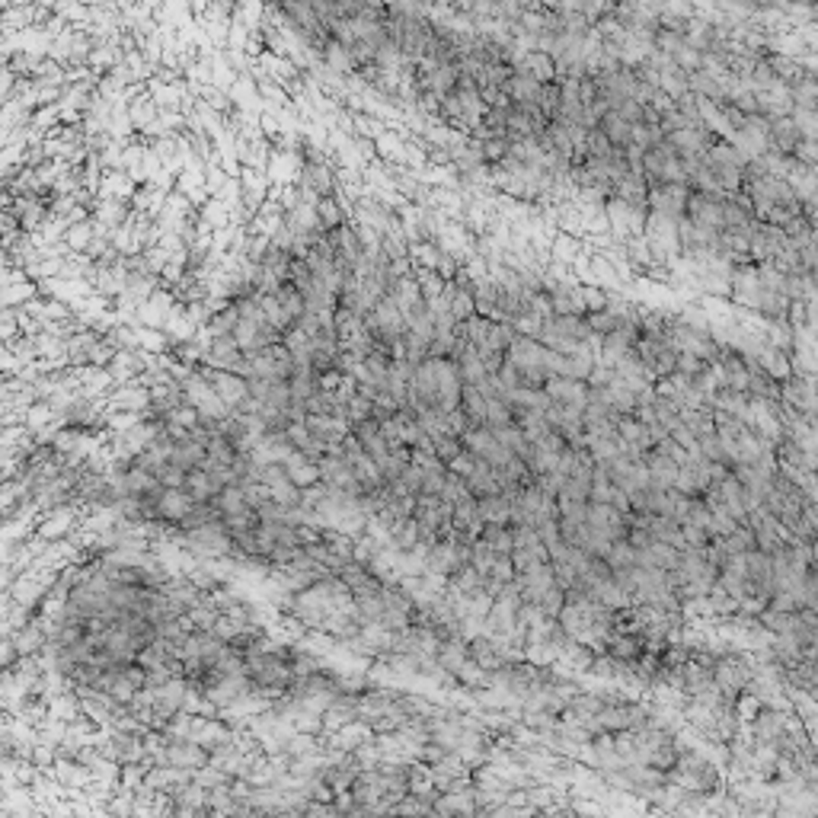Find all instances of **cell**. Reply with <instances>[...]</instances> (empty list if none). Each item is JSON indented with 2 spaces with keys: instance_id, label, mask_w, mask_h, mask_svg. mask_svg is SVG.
I'll list each match as a JSON object with an SVG mask.
<instances>
[{
  "instance_id": "cell-31",
  "label": "cell",
  "mask_w": 818,
  "mask_h": 818,
  "mask_svg": "<svg viewBox=\"0 0 818 818\" xmlns=\"http://www.w3.org/2000/svg\"><path fill=\"white\" fill-rule=\"evenodd\" d=\"M189 618H192V624L199 626V630H211V626L217 624V618H221V610H217L215 604L201 601V604H195V608H189Z\"/></svg>"
},
{
  "instance_id": "cell-9",
  "label": "cell",
  "mask_w": 818,
  "mask_h": 818,
  "mask_svg": "<svg viewBox=\"0 0 818 818\" xmlns=\"http://www.w3.org/2000/svg\"><path fill=\"white\" fill-rule=\"evenodd\" d=\"M646 464H649V486H652V490H671V486H675L677 470H681V464H677L675 457H669L665 451L652 447V451L646 454Z\"/></svg>"
},
{
  "instance_id": "cell-20",
  "label": "cell",
  "mask_w": 818,
  "mask_h": 818,
  "mask_svg": "<svg viewBox=\"0 0 818 818\" xmlns=\"http://www.w3.org/2000/svg\"><path fill=\"white\" fill-rule=\"evenodd\" d=\"M144 422L141 409H106L103 413V425L109 431H132L134 425Z\"/></svg>"
},
{
  "instance_id": "cell-14",
  "label": "cell",
  "mask_w": 818,
  "mask_h": 818,
  "mask_svg": "<svg viewBox=\"0 0 818 818\" xmlns=\"http://www.w3.org/2000/svg\"><path fill=\"white\" fill-rule=\"evenodd\" d=\"M186 490H189V496H192L195 502H215V498L221 496L224 486L217 483L209 470L195 467V470H189V476H186Z\"/></svg>"
},
{
  "instance_id": "cell-19",
  "label": "cell",
  "mask_w": 818,
  "mask_h": 818,
  "mask_svg": "<svg viewBox=\"0 0 818 818\" xmlns=\"http://www.w3.org/2000/svg\"><path fill=\"white\" fill-rule=\"evenodd\" d=\"M604 559L610 563L614 573H618V569H633V566H640V550H636L626 537H620V541H614V547H610Z\"/></svg>"
},
{
  "instance_id": "cell-29",
  "label": "cell",
  "mask_w": 818,
  "mask_h": 818,
  "mask_svg": "<svg viewBox=\"0 0 818 818\" xmlns=\"http://www.w3.org/2000/svg\"><path fill=\"white\" fill-rule=\"evenodd\" d=\"M559 496L579 498V502H592V480H588V476H566Z\"/></svg>"
},
{
  "instance_id": "cell-13",
  "label": "cell",
  "mask_w": 818,
  "mask_h": 818,
  "mask_svg": "<svg viewBox=\"0 0 818 818\" xmlns=\"http://www.w3.org/2000/svg\"><path fill=\"white\" fill-rule=\"evenodd\" d=\"M192 506H195V498L189 496V490H164V496H160V502H157V512H160V518L164 521L179 524L183 515H186Z\"/></svg>"
},
{
  "instance_id": "cell-18",
  "label": "cell",
  "mask_w": 818,
  "mask_h": 818,
  "mask_svg": "<svg viewBox=\"0 0 818 818\" xmlns=\"http://www.w3.org/2000/svg\"><path fill=\"white\" fill-rule=\"evenodd\" d=\"M217 518H224L217 502H195V506L183 515V521H179V531H195V528H201V524H209V521H217Z\"/></svg>"
},
{
  "instance_id": "cell-7",
  "label": "cell",
  "mask_w": 818,
  "mask_h": 818,
  "mask_svg": "<svg viewBox=\"0 0 818 818\" xmlns=\"http://www.w3.org/2000/svg\"><path fill=\"white\" fill-rule=\"evenodd\" d=\"M543 390L553 396V400L566 403V406L585 409L588 403V380L579 378H566V374H550V380L543 384Z\"/></svg>"
},
{
  "instance_id": "cell-17",
  "label": "cell",
  "mask_w": 818,
  "mask_h": 818,
  "mask_svg": "<svg viewBox=\"0 0 818 818\" xmlns=\"http://www.w3.org/2000/svg\"><path fill=\"white\" fill-rule=\"evenodd\" d=\"M512 563L518 573H528V569H534V566L541 563H550V550H547V543H531V547H515L512 550Z\"/></svg>"
},
{
  "instance_id": "cell-11",
  "label": "cell",
  "mask_w": 818,
  "mask_h": 818,
  "mask_svg": "<svg viewBox=\"0 0 818 818\" xmlns=\"http://www.w3.org/2000/svg\"><path fill=\"white\" fill-rule=\"evenodd\" d=\"M803 125H799L793 115H783V119L771 122V148L780 150V154H793L803 141Z\"/></svg>"
},
{
  "instance_id": "cell-15",
  "label": "cell",
  "mask_w": 818,
  "mask_h": 818,
  "mask_svg": "<svg viewBox=\"0 0 818 818\" xmlns=\"http://www.w3.org/2000/svg\"><path fill=\"white\" fill-rule=\"evenodd\" d=\"M476 508H480L483 524H512V498L502 496V492L476 498Z\"/></svg>"
},
{
  "instance_id": "cell-1",
  "label": "cell",
  "mask_w": 818,
  "mask_h": 818,
  "mask_svg": "<svg viewBox=\"0 0 818 818\" xmlns=\"http://www.w3.org/2000/svg\"><path fill=\"white\" fill-rule=\"evenodd\" d=\"M183 550H192L199 559H243V553L237 550V541H234L231 528L224 524V518L217 521H209V524H201V528L195 531H186V537H183Z\"/></svg>"
},
{
  "instance_id": "cell-26",
  "label": "cell",
  "mask_w": 818,
  "mask_h": 818,
  "mask_svg": "<svg viewBox=\"0 0 818 818\" xmlns=\"http://www.w3.org/2000/svg\"><path fill=\"white\" fill-rule=\"evenodd\" d=\"M508 422H515L512 406H508L498 394L486 396V425H490V429H502V425H508Z\"/></svg>"
},
{
  "instance_id": "cell-16",
  "label": "cell",
  "mask_w": 818,
  "mask_h": 818,
  "mask_svg": "<svg viewBox=\"0 0 818 818\" xmlns=\"http://www.w3.org/2000/svg\"><path fill=\"white\" fill-rule=\"evenodd\" d=\"M677 557H681L677 547H671L665 541H652L649 547L640 550V566H649V569H675Z\"/></svg>"
},
{
  "instance_id": "cell-38",
  "label": "cell",
  "mask_w": 818,
  "mask_h": 818,
  "mask_svg": "<svg viewBox=\"0 0 818 818\" xmlns=\"http://www.w3.org/2000/svg\"><path fill=\"white\" fill-rule=\"evenodd\" d=\"M812 566H815V569H818V537H815V541H812Z\"/></svg>"
},
{
  "instance_id": "cell-6",
  "label": "cell",
  "mask_w": 818,
  "mask_h": 818,
  "mask_svg": "<svg viewBox=\"0 0 818 818\" xmlns=\"http://www.w3.org/2000/svg\"><path fill=\"white\" fill-rule=\"evenodd\" d=\"M518 588H521V598L524 601H534L541 604L543 595L550 592V588H557V573H553V563H541L534 566V569H528V573H518Z\"/></svg>"
},
{
  "instance_id": "cell-2",
  "label": "cell",
  "mask_w": 818,
  "mask_h": 818,
  "mask_svg": "<svg viewBox=\"0 0 818 818\" xmlns=\"http://www.w3.org/2000/svg\"><path fill=\"white\" fill-rule=\"evenodd\" d=\"M713 681L726 691V697L736 700L742 691H748L752 685V665L745 662L742 655H716V665H713Z\"/></svg>"
},
{
  "instance_id": "cell-34",
  "label": "cell",
  "mask_w": 818,
  "mask_h": 818,
  "mask_svg": "<svg viewBox=\"0 0 818 818\" xmlns=\"http://www.w3.org/2000/svg\"><path fill=\"white\" fill-rule=\"evenodd\" d=\"M157 476H160V483H164L166 490H186V476H189V470H183V467H176V464L166 461L164 467L157 470Z\"/></svg>"
},
{
  "instance_id": "cell-12",
  "label": "cell",
  "mask_w": 818,
  "mask_h": 818,
  "mask_svg": "<svg viewBox=\"0 0 818 818\" xmlns=\"http://www.w3.org/2000/svg\"><path fill=\"white\" fill-rule=\"evenodd\" d=\"M467 490H470V496H476V498L498 496V492H502V480H498L496 467L486 461H476L473 473L467 476Z\"/></svg>"
},
{
  "instance_id": "cell-22",
  "label": "cell",
  "mask_w": 818,
  "mask_h": 818,
  "mask_svg": "<svg viewBox=\"0 0 818 818\" xmlns=\"http://www.w3.org/2000/svg\"><path fill=\"white\" fill-rule=\"evenodd\" d=\"M461 406H464V413L473 419V425H486V396L476 384H464Z\"/></svg>"
},
{
  "instance_id": "cell-36",
  "label": "cell",
  "mask_w": 818,
  "mask_h": 818,
  "mask_svg": "<svg viewBox=\"0 0 818 818\" xmlns=\"http://www.w3.org/2000/svg\"><path fill=\"white\" fill-rule=\"evenodd\" d=\"M447 429H451L454 435H464V431L473 429V419L464 413V406H457V409H451V413H447Z\"/></svg>"
},
{
  "instance_id": "cell-30",
  "label": "cell",
  "mask_w": 818,
  "mask_h": 818,
  "mask_svg": "<svg viewBox=\"0 0 818 818\" xmlns=\"http://www.w3.org/2000/svg\"><path fill=\"white\" fill-rule=\"evenodd\" d=\"M371 416H374V403L368 400V396L355 394L349 403H345V419H349L352 425L365 422V419H371Z\"/></svg>"
},
{
  "instance_id": "cell-8",
  "label": "cell",
  "mask_w": 818,
  "mask_h": 818,
  "mask_svg": "<svg viewBox=\"0 0 818 818\" xmlns=\"http://www.w3.org/2000/svg\"><path fill=\"white\" fill-rule=\"evenodd\" d=\"M789 732V722L783 713H777V710H767L761 707L758 716L752 720V736L758 745H777L780 748V738Z\"/></svg>"
},
{
  "instance_id": "cell-5",
  "label": "cell",
  "mask_w": 818,
  "mask_h": 818,
  "mask_svg": "<svg viewBox=\"0 0 818 818\" xmlns=\"http://www.w3.org/2000/svg\"><path fill=\"white\" fill-rule=\"evenodd\" d=\"M253 691V681H250V675H224L217 677L215 685L205 687V694H209V700L217 707V713H221L224 707H231V703H237V700H243L246 694Z\"/></svg>"
},
{
  "instance_id": "cell-21",
  "label": "cell",
  "mask_w": 818,
  "mask_h": 818,
  "mask_svg": "<svg viewBox=\"0 0 818 818\" xmlns=\"http://www.w3.org/2000/svg\"><path fill=\"white\" fill-rule=\"evenodd\" d=\"M215 502H217V508H221V515H224V518H231V515H243V512H250V502H246V496H243V490H240V483H234V486H224V490H221V496H217Z\"/></svg>"
},
{
  "instance_id": "cell-3",
  "label": "cell",
  "mask_w": 818,
  "mask_h": 818,
  "mask_svg": "<svg viewBox=\"0 0 818 818\" xmlns=\"http://www.w3.org/2000/svg\"><path fill=\"white\" fill-rule=\"evenodd\" d=\"M745 524L752 528L754 541H758V547L764 553H774L780 550V547H787V528H783L780 521H777L774 512H767L764 506H754L752 512H748V518H745Z\"/></svg>"
},
{
  "instance_id": "cell-28",
  "label": "cell",
  "mask_w": 818,
  "mask_h": 818,
  "mask_svg": "<svg viewBox=\"0 0 818 818\" xmlns=\"http://www.w3.org/2000/svg\"><path fill=\"white\" fill-rule=\"evenodd\" d=\"M431 445H435V454H439V461H454L457 454L464 451V439L461 435H451V431H445V435H431Z\"/></svg>"
},
{
  "instance_id": "cell-37",
  "label": "cell",
  "mask_w": 818,
  "mask_h": 818,
  "mask_svg": "<svg viewBox=\"0 0 818 818\" xmlns=\"http://www.w3.org/2000/svg\"><path fill=\"white\" fill-rule=\"evenodd\" d=\"M317 211H320L323 227H336V224H339V209H336L333 199H323L320 205H317Z\"/></svg>"
},
{
  "instance_id": "cell-23",
  "label": "cell",
  "mask_w": 818,
  "mask_h": 818,
  "mask_svg": "<svg viewBox=\"0 0 818 818\" xmlns=\"http://www.w3.org/2000/svg\"><path fill=\"white\" fill-rule=\"evenodd\" d=\"M492 431H496V439L502 441L508 451L518 454V457H524V454L531 451V439L524 435V429H521V425L508 422V425H502V429H492Z\"/></svg>"
},
{
  "instance_id": "cell-10",
  "label": "cell",
  "mask_w": 818,
  "mask_h": 818,
  "mask_svg": "<svg viewBox=\"0 0 818 818\" xmlns=\"http://www.w3.org/2000/svg\"><path fill=\"white\" fill-rule=\"evenodd\" d=\"M618 431H620V439H624V447H636V451H646V454L655 447L652 431H649V425L643 422L636 413H633V416H618Z\"/></svg>"
},
{
  "instance_id": "cell-27",
  "label": "cell",
  "mask_w": 818,
  "mask_h": 818,
  "mask_svg": "<svg viewBox=\"0 0 818 818\" xmlns=\"http://www.w3.org/2000/svg\"><path fill=\"white\" fill-rule=\"evenodd\" d=\"M496 557H498V553L492 550L490 543H486L483 537H476L473 553H470V566H473L476 573H480V575H490V573H492V566H496Z\"/></svg>"
},
{
  "instance_id": "cell-4",
  "label": "cell",
  "mask_w": 818,
  "mask_h": 818,
  "mask_svg": "<svg viewBox=\"0 0 818 818\" xmlns=\"http://www.w3.org/2000/svg\"><path fill=\"white\" fill-rule=\"evenodd\" d=\"M199 374L211 380V388L217 390L224 403L231 409H237L240 403L250 396V388H246V378H240L237 371H221V368H211V365H199Z\"/></svg>"
},
{
  "instance_id": "cell-32",
  "label": "cell",
  "mask_w": 818,
  "mask_h": 818,
  "mask_svg": "<svg viewBox=\"0 0 818 818\" xmlns=\"http://www.w3.org/2000/svg\"><path fill=\"white\" fill-rule=\"evenodd\" d=\"M700 454L703 457H710V461H720V464H729V454H726V447H722L720 435L716 431H710V435H700ZM732 467V464H729Z\"/></svg>"
},
{
  "instance_id": "cell-24",
  "label": "cell",
  "mask_w": 818,
  "mask_h": 818,
  "mask_svg": "<svg viewBox=\"0 0 818 818\" xmlns=\"http://www.w3.org/2000/svg\"><path fill=\"white\" fill-rule=\"evenodd\" d=\"M483 537L496 553H512L515 550V534L512 524H483Z\"/></svg>"
},
{
  "instance_id": "cell-35",
  "label": "cell",
  "mask_w": 818,
  "mask_h": 818,
  "mask_svg": "<svg viewBox=\"0 0 818 818\" xmlns=\"http://www.w3.org/2000/svg\"><path fill=\"white\" fill-rule=\"evenodd\" d=\"M476 461H480V457H476V454L470 451V447H464V451L457 454V457H454V461H447V470H451V473H457V476H464V480H467V476L473 473Z\"/></svg>"
},
{
  "instance_id": "cell-33",
  "label": "cell",
  "mask_w": 818,
  "mask_h": 818,
  "mask_svg": "<svg viewBox=\"0 0 818 818\" xmlns=\"http://www.w3.org/2000/svg\"><path fill=\"white\" fill-rule=\"evenodd\" d=\"M243 626H250V624H243V620H237V618H231V614H224L221 610V618H217V624L211 626V633H215L217 640H224V643H231L234 636H237Z\"/></svg>"
},
{
  "instance_id": "cell-25",
  "label": "cell",
  "mask_w": 818,
  "mask_h": 818,
  "mask_svg": "<svg viewBox=\"0 0 818 818\" xmlns=\"http://www.w3.org/2000/svg\"><path fill=\"white\" fill-rule=\"evenodd\" d=\"M58 422V413H55V406L48 400H36L30 409H26V425H30L32 431L45 429V425Z\"/></svg>"
}]
</instances>
